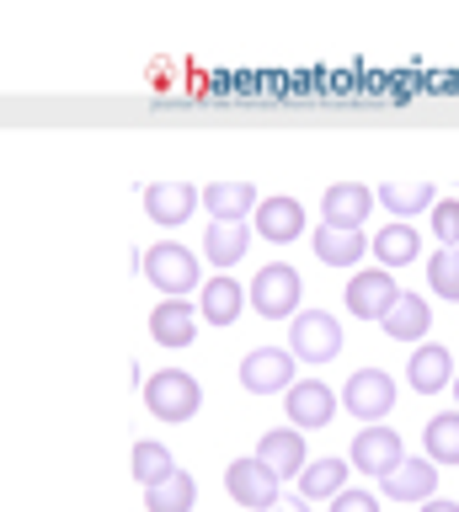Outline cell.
Listing matches in <instances>:
<instances>
[{"mask_svg":"<svg viewBox=\"0 0 459 512\" xmlns=\"http://www.w3.org/2000/svg\"><path fill=\"white\" fill-rule=\"evenodd\" d=\"M379 486H385L390 502H422L427 507L438 496V464L433 459H406V464H395Z\"/></svg>","mask_w":459,"mask_h":512,"instance_id":"obj_16","label":"cell"},{"mask_svg":"<svg viewBox=\"0 0 459 512\" xmlns=\"http://www.w3.org/2000/svg\"><path fill=\"white\" fill-rule=\"evenodd\" d=\"M257 459L267 464V470H273L278 480H299L310 470V459H305V432L299 427H273V432H262L257 438Z\"/></svg>","mask_w":459,"mask_h":512,"instance_id":"obj_11","label":"cell"},{"mask_svg":"<svg viewBox=\"0 0 459 512\" xmlns=\"http://www.w3.org/2000/svg\"><path fill=\"white\" fill-rule=\"evenodd\" d=\"M454 400H459V379H454Z\"/></svg>","mask_w":459,"mask_h":512,"instance_id":"obj_34","label":"cell"},{"mask_svg":"<svg viewBox=\"0 0 459 512\" xmlns=\"http://www.w3.org/2000/svg\"><path fill=\"white\" fill-rule=\"evenodd\" d=\"M347 464H353L358 475H379L385 480L395 464H406V448H401V432L395 427H358L353 438V454H347Z\"/></svg>","mask_w":459,"mask_h":512,"instance_id":"obj_9","label":"cell"},{"mask_svg":"<svg viewBox=\"0 0 459 512\" xmlns=\"http://www.w3.org/2000/svg\"><path fill=\"white\" fill-rule=\"evenodd\" d=\"M337 406L342 400L331 395V384H321V379H299L289 395H283V411H289V422L305 432V427H326L331 416H337Z\"/></svg>","mask_w":459,"mask_h":512,"instance_id":"obj_12","label":"cell"},{"mask_svg":"<svg viewBox=\"0 0 459 512\" xmlns=\"http://www.w3.org/2000/svg\"><path fill=\"white\" fill-rule=\"evenodd\" d=\"M374 240L363 230H331V224H315V256L326 267H358V256H369Z\"/></svg>","mask_w":459,"mask_h":512,"instance_id":"obj_19","label":"cell"},{"mask_svg":"<svg viewBox=\"0 0 459 512\" xmlns=\"http://www.w3.org/2000/svg\"><path fill=\"white\" fill-rule=\"evenodd\" d=\"M251 230H257L267 246H289V240L305 235V208H299V198H262V208L251 214Z\"/></svg>","mask_w":459,"mask_h":512,"instance_id":"obj_13","label":"cell"},{"mask_svg":"<svg viewBox=\"0 0 459 512\" xmlns=\"http://www.w3.org/2000/svg\"><path fill=\"white\" fill-rule=\"evenodd\" d=\"M422 448L433 464H459V411H438L422 427Z\"/></svg>","mask_w":459,"mask_h":512,"instance_id":"obj_27","label":"cell"},{"mask_svg":"<svg viewBox=\"0 0 459 512\" xmlns=\"http://www.w3.org/2000/svg\"><path fill=\"white\" fill-rule=\"evenodd\" d=\"M246 288L235 283V278H209L203 283V294H198V315L209 320V326H235V315L246 310Z\"/></svg>","mask_w":459,"mask_h":512,"instance_id":"obj_20","label":"cell"},{"mask_svg":"<svg viewBox=\"0 0 459 512\" xmlns=\"http://www.w3.org/2000/svg\"><path fill=\"white\" fill-rule=\"evenodd\" d=\"M374 203H379V192H369L363 182H331L321 198V224H331V230H363Z\"/></svg>","mask_w":459,"mask_h":512,"instance_id":"obj_10","label":"cell"},{"mask_svg":"<svg viewBox=\"0 0 459 512\" xmlns=\"http://www.w3.org/2000/svg\"><path fill=\"white\" fill-rule=\"evenodd\" d=\"M171 475H177V459H171V448L155 443V438H139V443H134V480H139V486L155 491V486H166Z\"/></svg>","mask_w":459,"mask_h":512,"instance_id":"obj_25","label":"cell"},{"mask_svg":"<svg viewBox=\"0 0 459 512\" xmlns=\"http://www.w3.org/2000/svg\"><path fill=\"white\" fill-rule=\"evenodd\" d=\"M331 512H379V496H374V491H353V486H347L337 502H331Z\"/></svg>","mask_w":459,"mask_h":512,"instance_id":"obj_31","label":"cell"},{"mask_svg":"<svg viewBox=\"0 0 459 512\" xmlns=\"http://www.w3.org/2000/svg\"><path fill=\"white\" fill-rule=\"evenodd\" d=\"M422 512H459V502H449V496H433V502H427Z\"/></svg>","mask_w":459,"mask_h":512,"instance_id":"obj_33","label":"cell"},{"mask_svg":"<svg viewBox=\"0 0 459 512\" xmlns=\"http://www.w3.org/2000/svg\"><path fill=\"white\" fill-rule=\"evenodd\" d=\"M379 203H385V214H395V224H411V214L433 208V182H385Z\"/></svg>","mask_w":459,"mask_h":512,"instance_id":"obj_26","label":"cell"},{"mask_svg":"<svg viewBox=\"0 0 459 512\" xmlns=\"http://www.w3.org/2000/svg\"><path fill=\"white\" fill-rule=\"evenodd\" d=\"M289 342H294L289 352L299 363L321 368V363H331L342 352V320L326 315V310H299L294 326H289Z\"/></svg>","mask_w":459,"mask_h":512,"instance_id":"obj_4","label":"cell"},{"mask_svg":"<svg viewBox=\"0 0 459 512\" xmlns=\"http://www.w3.org/2000/svg\"><path fill=\"white\" fill-rule=\"evenodd\" d=\"M427 288H433L443 304L459 299V246H454V251L438 246L433 256H427Z\"/></svg>","mask_w":459,"mask_h":512,"instance_id":"obj_29","label":"cell"},{"mask_svg":"<svg viewBox=\"0 0 459 512\" xmlns=\"http://www.w3.org/2000/svg\"><path fill=\"white\" fill-rule=\"evenodd\" d=\"M347 459H315L305 475H299V496L305 502H337V496L347 491Z\"/></svg>","mask_w":459,"mask_h":512,"instance_id":"obj_24","label":"cell"},{"mask_svg":"<svg viewBox=\"0 0 459 512\" xmlns=\"http://www.w3.org/2000/svg\"><path fill=\"white\" fill-rule=\"evenodd\" d=\"M267 512H310V502H305V496H283V502L267 507Z\"/></svg>","mask_w":459,"mask_h":512,"instance_id":"obj_32","label":"cell"},{"mask_svg":"<svg viewBox=\"0 0 459 512\" xmlns=\"http://www.w3.org/2000/svg\"><path fill=\"white\" fill-rule=\"evenodd\" d=\"M374 256H379V267H385V272L406 267V262H417V256H422L417 224H385V230L374 235Z\"/></svg>","mask_w":459,"mask_h":512,"instance_id":"obj_23","label":"cell"},{"mask_svg":"<svg viewBox=\"0 0 459 512\" xmlns=\"http://www.w3.org/2000/svg\"><path fill=\"white\" fill-rule=\"evenodd\" d=\"M427 219H433V240H438V246L454 251L459 246V198H443Z\"/></svg>","mask_w":459,"mask_h":512,"instance_id":"obj_30","label":"cell"},{"mask_svg":"<svg viewBox=\"0 0 459 512\" xmlns=\"http://www.w3.org/2000/svg\"><path fill=\"white\" fill-rule=\"evenodd\" d=\"M427 326H433V304L422 294H401V304L385 315V336L390 342H422Z\"/></svg>","mask_w":459,"mask_h":512,"instance_id":"obj_22","label":"cell"},{"mask_svg":"<svg viewBox=\"0 0 459 512\" xmlns=\"http://www.w3.org/2000/svg\"><path fill=\"white\" fill-rule=\"evenodd\" d=\"M203 208H209L214 219H251L262 208V198H257V187L251 182H209L203 187Z\"/></svg>","mask_w":459,"mask_h":512,"instance_id":"obj_21","label":"cell"},{"mask_svg":"<svg viewBox=\"0 0 459 512\" xmlns=\"http://www.w3.org/2000/svg\"><path fill=\"white\" fill-rule=\"evenodd\" d=\"M225 491H230V502H241L246 512H267V507L283 502V496H278V475L267 470L257 454H251V459H230Z\"/></svg>","mask_w":459,"mask_h":512,"instance_id":"obj_7","label":"cell"},{"mask_svg":"<svg viewBox=\"0 0 459 512\" xmlns=\"http://www.w3.org/2000/svg\"><path fill=\"white\" fill-rule=\"evenodd\" d=\"M251 310L262 320H294L299 315V299H305V283H299V272L289 262H267L257 278H251Z\"/></svg>","mask_w":459,"mask_h":512,"instance_id":"obj_2","label":"cell"},{"mask_svg":"<svg viewBox=\"0 0 459 512\" xmlns=\"http://www.w3.org/2000/svg\"><path fill=\"white\" fill-rule=\"evenodd\" d=\"M251 246V224L246 219H209V230H203V256H209L214 267H235Z\"/></svg>","mask_w":459,"mask_h":512,"instance_id":"obj_18","label":"cell"},{"mask_svg":"<svg viewBox=\"0 0 459 512\" xmlns=\"http://www.w3.org/2000/svg\"><path fill=\"white\" fill-rule=\"evenodd\" d=\"M193 502H198V480L187 475V470H177L166 486L145 491V507L150 512H193Z\"/></svg>","mask_w":459,"mask_h":512,"instance_id":"obj_28","label":"cell"},{"mask_svg":"<svg viewBox=\"0 0 459 512\" xmlns=\"http://www.w3.org/2000/svg\"><path fill=\"white\" fill-rule=\"evenodd\" d=\"M342 406L353 411L358 422L379 427L395 406V379L385 368H358V374H347V384H342Z\"/></svg>","mask_w":459,"mask_h":512,"instance_id":"obj_6","label":"cell"},{"mask_svg":"<svg viewBox=\"0 0 459 512\" xmlns=\"http://www.w3.org/2000/svg\"><path fill=\"white\" fill-rule=\"evenodd\" d=\"M145 406L155 422H193L198 406H203V384L187 374V368H161V374L145 379Z\"/></svg>","mask_w":459,"mask_h":512,"instance_id":"obj_1","label":"cell"},{"mask_svg":"<svg viewBox=\"0 0 459 512\" xmlns=\"http://www.w3.org/2000/svg\"><path fill=\"white\" fill-rule=\"evenodd\" d=\"M454 379H459V368H454V358H449V347H443V342H422L417 352H411L406 384H411L417 395H438L443 384L454 390Z\"/></svg>","mask_w":459,"mask_h":512,"instance_id":"obj_14","label":"cell"},{"mask_svg":"<svg viewBox=\"0 0 459 512\" xmlns=\"http://www.w3.org/2000/svg\"><path fill=\"white\" fill-rule=\"evenodd\" d=\"M145 278L161 288L166 299H187L198 288L203 294V283H198V256L177 246V240H161V246H150L145 251Z\"/></svg>","mask_w":459,"mask_h":512,"instance_id":"obj_3","label":"cell"},{"mask_svg":"<svg viewBox=\"0 0 459 512\" xmlns=\"http://www.w3.org/2000/svg\"><path fill=\"white\" fill-rule=\"evenodd\" d=\"M406 288H395V278L385 267H358L353 278H347V315H358V320H379L385 326V315L401 304Z\"/></svg>","mask_w":459,"mask_h":512,"instance_id":"obj_5","label":"cell"},{"mask_svg":"<svg viewBox=\"0 0 459 512\" xmlns=\"http://www.w3.org/2000/svg\"><path fill=\"white\" fill-rule=\"evenodd\" d=\"M150 336L161 347H187L198 336V310L187 299H161L150 310Z\"/></svg>","mask_w":459,"mask_h":512,"instance_id":"obj_17","label":"cell"},{"mask_svg":"<svg viewBox=\"0 0 459 512\" xmlns=\"http://www.w3.org/2000/svg\"><path fill=\"white\" fill-rule=\"evenodd\" d=\"M294 352L289 347H257V352H246V358H241V384H246V390L251 395H289L294 390Z\"/></svg>","mask_w":459,"mask_h":512,"instance_id":"obj_8","label":"cell"},{"mask_svg":"<svg viewBox=\"0 0 459 512\" xmlns=\"http://www.w3.org/2000/svg\"><path fill=\"white\" fill-rule=\"evenodd\" d=\"M198 203H203V192L187 187V182H150L145 187V214L155 224H166V230H177V224L193 219Z\"/></svg>","mask_w":459,"mask_h":512,"instance_id":"obj_15","label":"cell"}]
</instances>
